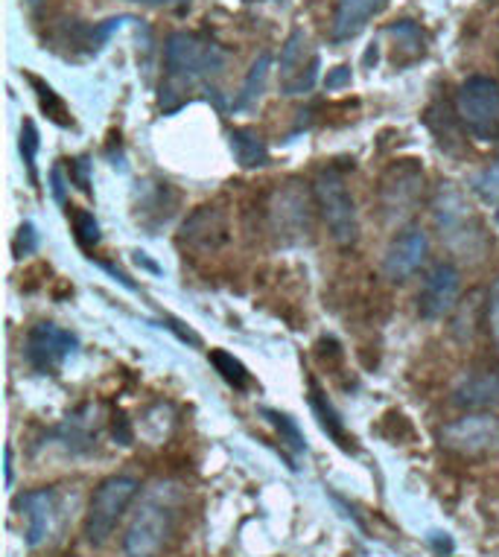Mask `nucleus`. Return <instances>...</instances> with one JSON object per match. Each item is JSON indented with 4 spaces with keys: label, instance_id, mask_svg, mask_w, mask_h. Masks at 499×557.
Instances as JSON below:
<instances>
[{
    "label": "nucleus",
    "instance_id": "nucleus-28",
    "mask_svg": "<svg viewBox=\"0 0 499 557\" xmlns=\"http://www.w3.org/2000/svg\"><path fill=\"white\" fill-rule=\"evenodd\" d=\"M389 36L398 38L403 50H412L415 59L424 55V33H421L418 24H412V21H400V24L389 27Z\"/></svg>",
    "mask_w": 499,
    "mask_h": 557
},
{
    "label": "nucleus",
    "instance_id": "nucleus-30",
    "mask_svg": "<svg viewBox=\"0 0 499 557\" xmlns=\"http://www.w3.org/2000/svg\"><path fill=\"white\" fill-rule=\"evenodd\" d=\"M38 248V234L36 228L29 225V222H24L19 228V237H15V243H12V251H15V260H24V257H29L33 251Z\"/></svg>",
    "mask_w": 499,
    "mask_h": 557
},
{
    "label": "nucleus",
    "instance_id": "nucleus-10",
    "mask_svg": "<svg viewBox=\"0 0 499 557\" xmlns=\"http://www.w3.org/2000/svg\"><path fill=\"white\" fill-rule=\"evenodd\" d=\"M421 182H424V173L415 166V161H403L394 170H389V175L380 184V196L382 208H386L391 220H403V216L412 213L421 196Z\"/></svg>",
    "mask_w": 499,
    "mask_h": 557
},
{
    "label": "nucleus",
    "instance_id": "nucleus-33",
    "mask_svg": "<svg viewBox=\"0 0 499 557\" xmlns=\"http://www.w3.org/2000/svg\"><path fill=\"white\" fill-rule=\"evenodd\" d=\"M327 91H339V88H345V85H351V67L348 64H339V67H333L330 74H327Z\"/></svg>",
    "mask_w": 499,
    "mask_h": 557
},
{
    "label": "nucleus",
    "instance_id": "nucleus-9",
    "mask_svg": "<svg viewBox=\"0 0 499 557\" xmlns=\"http://www.w3.org/2000/svg\"><path fill=\"white\" fill-rule=\"evenodd\" d=\"M459 293H462V274L453 263H438L427 274V281L421 286L418 310L424 319H445L459 307Z\"/></svg>",
    "mask_w": 499,
    "mask_h": 557
},
{
    "label": "nucleus",
    "instance_id": "nucleus-13",
    "mask_svg": "<svg viewBox=\"0 0 499 557\" xmlns=\"http://www.w3.org/2000/svg\"><path fill=\"white\" fill-rule=\"evenodd\" d=\"M182 243L193 251H217L228 243V222L217 208H199L182 225Z\"/></svg>",
    "mask_w": 499,
    "mask_h": 557
},
{
    "label": "nucleus",
    "instance_id": "nucleus-2",
    "mask_svg": "<svg viewBox=\"0 0 499 557\" xmlns=\"http://www.w3.org/2000/svg\"><path fill=\"white\" fill-rule=\"evenodd\" d=\"M175 525V494L170 487H155L146 494L123 537L126 557H161Z\"/></svg>",
    "mask_w": 499,
    "mask_h": 557
},
{
    "label": "nucleus",
    "instance_id": "nucleus-15",
    "mask_svg": "<svg viewBox=\"0 0 499 557\" xmlns=\"http://www.w3.org/2000/svg\"><path fill=\"white\" fill-rule=\"evenodd\" d=\"M389 7V0H339L337 18H333V38L351 41L368 27V21L377 18Z\"/></svg>",
    "mask_w": 499,
    "mask_h": 557
},
{
    "label": "nucleus",
    "instance_id": "nucleus-12",
    "mask_svg": "<svg viewBox=\"0 0 499 557\" xmlns=\"http://www.w3.org/2000/svg\"><path fill=\"white\" fill-rule=\"evenodd\" d=\"M429 239L421 228H406L403 234L391 239L389 251H386V260H382V269L389 274L391 281H406L412 274L418 272L424 260H427Z\"/></svg>",
    "mask_w": 499,
    "mask_h": 557
},
{
    "label": "nucleus",
    "instance_id": "nucleus-37",
    "mask_svg": "<svg viewBox=\"0 0 499 557\" xmlns=\"http://www.w3.org/2000/svg\"><path fill=\"white\" fill-rule=\"evenodd\" d=\"M53 196L56 201H64V182H62V170H59V166L53 170Z\"/></svg>",
    "mask_w": 499,
    "mask_h": 557
},
{
    "label": "nucleus",
    "instance_id": "nucleus-31",
    "mask_svg": "<svg viewBox=\"0 0 499 557\" xmlns=\"http://www.w3.org/2000/svg\"><path fill=\"white\" fill-rule=\"evenodd\" d=\"M488 324H490V333H494V338H497V345H499V277L494 281L488 295Z\"/></svg>",
    "mask_w": 499,
    "mask_h": 557
},
{
    "label": "nucleus",
    "instance_id": "nucleus-21",
    "mask_svg": "<svg viewBox=\"0 0 499 557\" xmlns=\"http://www.w3.org/2000/svg\"><path fill=\"white\" fill-rule=\"evenodd\" d=\"M210 366L217 368V374L226 380L228 385H234V388H248L252 385V374H248V368L234 357V354H228V350H210Z\"/></svg>",
    "mask_w": 499,
    "mask_h": 557
},
{
    "label": "nucleus",
    "instance_id": "nucleus-22",
    "mask_svg": "<svg viewBox=\"0 0 499 557\" xmlns=\"http://www.w3.org/2000/svg\"><path fill=\"white\" fill-rule=\"evenodd\" d=\"M455 319H453V336L459 338V342H471L473 336H476V330H479V324H476V315L482 312V295H471L467 301L459 304L455 307Z\"/></svg>",
    "mask_w": 499,
    "mask_h": 557
},
{
    "label": "nucleus",
    "instance_id": "nucleus-32",
    "mask_svg": "<svg viewBox=\"0 0 499 557\" xmlns=\"http://www.w3.org/2000/svg\"><path fill=\"white\" fill-rule=\"evenodd\" d=\"M88 158H76L71 164V178L76 182V187H80L82 193L92 190V178H88Z\"/></svg>",
    "mask_w": 499,
    "mask_h": 557
},
{
    "label": "nucleus",
    "instance_id": "nucleus-23",
    "mask_svg": "<svg viewBox=\"0 0 499 557\" xmlns=\"http://www.w3.org/2000/svg\"><path fill=\"white\" fill-rule=\"evenodd\" d=\"M71 225L73 234H76V243L82 248H94L100 243V222L94 220L92 211H85V208H71Z\"/></svg>",
    "mask_w": 499,
    "mask_h": 557
},
{
    "label": "nucleus",
    "instance_id": "nucleus-20",
    "mask_svg": "<svg viewBox=\"0 0 499 557\" xmlns=\"http://www.w3.org/2000/svg\"><path fill=\"white\" fill-rule=\"evenodd\" d=\"M269 71H272V55L260 53L255 59V64H252L248 76H245L243 91H240V97H236L234 109H252V106L260 100V94H264L266 88V79H269Z\"/></svg>",
    "mask_w": 499,
    "mask_h": 557
},
{
    "label": "nucleus",
    "instance_id": "nucleus-5",
    "mask_svg": "<svg viewBox=\"0 0 499 557\" xmlns=\"http://www.w3.org/2000/svg\"><path fill=\"white\" fill-rule=\"evenodd\" d=\"M141 491V482L132 475H111L94 491L88 513H85V540L92 546H106L109 537L118 529V522L123 520V513L132 505V499Z\"/></svg>",
    "mask_w": 499,
    "mask_h": 557
},
{
    "label": "nucleus",
    "instance_id": "nucleus-41",
    "mask_svg": "<svg viewBox=\"0 0 499 557\" xmlns=\"http://www.w3.org/2000/svg\"><path fill=\"white\" fill-rule=\"evenodd\" d=\"M497 220H499V211H497Z\"/></svg>",
    "mask_w": 499,
    "mask_h": 557
},
{
    "label": "nucleus",
    "instance_id": "nucleus-7",
    "mask_svg": "<svg viewBox=\"0 0 499 557\" xmlns=\"http://www.w3.org/2000/svg\"><path fill=\"white\" fill-rule=\"evenodd\" d=\"M438 441L447 453L459 458H488L499 453V418L497 414H467L450 421L438 432Z\"/></svg>",
    "mask_w": 499,
    "mask_h": 557
},
{
    "label": "nucleus",
    "instance_id": "nucleus-36",
    "mask_svg": "<svg viewBox=\"0 0 499 557\" xmlns=\"http://www.w3.org/2000/svg\"><path fill=\"white\" fill-rule=\"evenodd\" d=\"M429 543H433V546H436V552H441V555H450V552H453V540H450V534H433V537H429Z\"/></svg>",
    "mask_w": 499,
    "mask_h": 557
},
{
    "label": "nucleus",
    "instance_id": "nucleus-4",
    "mask_svg": "<svg viewBox=\"0 0 499 557\" xmlns=\"http://www.w3.org/2000/svg\"><path fill=\"white\" fill-rule=\"evenodd\" d=\"M455 114L467 135L494 144L499 140V83L490 76H471L455 91Z\"/></svg>",
    "mask_w": 499,
    "mask_h": 557
},
{
    "label": "nucleus",
    "instance_id": "nucleus-34",
    "mask_svg": "<svg viewBox=\"0 0 499 557\" xmlns=\"http://www.w3.org/2000/svg\"><path fill=\"white\" fill-rule=\"evenodd\" d=\"M111 430H114V441H118L120 447H129L132 444V430H129L126 414H114V423H111Z\"/></svg>",
    "mask_w": 499,
    "mask_h": 557
},
{
    "label": "nucleus",
    "instance_id": "nucleus-24",
    "mask_svg": "<svg viewBox=\"0 0 499 557\" xmlns=\"http://www.w3.org/2000/svg\"><path fill=\"white\" fill-rule=\"evenodd\" d=\"M29 83H33V88L38 91V102H41V109H45L47 117L53 120V123H59V126H71L73 120L68 117V109H64V102L56 97L53 88L41 83V79H36V76H29Z\"/></svg>",
    "mask_w": 499,
    "mask_h": 557
},
{
    "label": "nucleus",
    "instance_id": "nucleus-17",
    "mask_svg": "<svg viewBox=\"0 0 499 557\" xmlns=\"http://www.w3.org/2000/svg\"><path fill=\"white\" fill-rule=\"evenodd\" d=\"M309 403H313L318 421H321V430L337 441L342 449H354V438L345 432V423H342V418H339V411L333 409V403L327 400L325 392L318 388L316 380H309Z\"/></svg>",
    "mask_w": 499,
    "mask_h": 557
},
{
    "label": "nucleus",
    "instance_id": "nucleus-35",
    "mask_svg": "<svg viewBox=\"0 0 499 557\" xmlns=\"http://www.w3.org/2000/svg\"><path fill=\"white\" fill-rule=\"evenodd\" d=\"M167 324H170V330H173L175 336L182 338V342H191L193 347H199V345H202V338L196 336V333H193L191 327H184L182 321H173V319H170V321H167Z\"/></svg>",
    "mask_w": 499,
    "mask_h": 557
},
{
    "label": "nucleus",
    "instance_id": "nucleus-26",
    "mask_svg": "<svg viewBox=\"0 0 499 557\" xmlns=\"http://www.w3.org/2000/svg\"><path fill=\"white\" fill-rule=\"evenodd\" d=\"M264 418L272 421L275 430L281 432V438L287 441L295 453H304V449H307V441H304V435H301V430L295 426L292 418H287V414H281V411H275V409H264Z\"/></svg>",
    "mask_w": 499,
    "mask_h": 557
},
{
    "label": "nucleus",
    "instance_id": "nucleus-11",
    "mask_svg": "<svg viewBox=\"0 0 499 557\" xmlns=\"http://www.w3.org/2000/svg\"><path fill=\"white\" fill-rule=\"evenodd\" d=\"M19 511L27 522V546L38 548L45 543L56 529V520H59V494L56 487H38V491H29L19 499Z\"/></svg>",
    "mask_w": 499,
    "mask_h": 557
},
{
    "label": "nucleus",
    "instance_id": "nucleus-27",
    "mask_svg": "<svg viewBox=\"0 0 499 557\" xmlns=\"http://www.w3.org/2000/svg\"><path fill=\"white\" fill-rule=\"evenodd\" d=\"M36 152H38V128L33 120H24V126H21V156H24V164H27L29 182L33 184H38Z\"/></svg>",
    "mask_w": 499,
    "mask_h": 557
},
{
    "label": "nucleus",
    "instance_id": "nucleus-16",
    "mask_svg": "<svg viewBox=\"0 0 499 557\" xmlns=\"http://www.w3.org/2000/svg\"><path fill=\"white\" fill-rule=\"evenodd\" d=\"M56 435L71 453H88V449L97 447V426L92 421V409L85 406L76 414H71Z\"/></svg>",
    "mask_w": 499,
    "mask_h": 557
},
{
    "label": "nucleus",
    "instance_id": "nucleus-38",
    "mask_svg": "<svg viewBox=\"0 0 499 557\" xmlns=\"http://www.w3.org/2000/svg\"><path fill=\"white\" fill-rule=\"evenodd\" d=\"M137 3H149V7H187L191 0H137Z\"/></svg>",
    "mask_w": 499,
    "mask_h": 557
},
{
    "label": "nucleus",
    "instance_id": "nucleus-40",
    "mask_svg": "<svg viewBox=\"0 0 499 557\" xmlns=\"http://www.w3.org/2000/svg\"><path fill=\"white\" fill-rule=\"evenodd\" d=\"M377 62V45H368V53H365V64Z\"/></svg>",
    "mask_w": 499,
    "mask_h": 557
},
{
    "label": "nucleus",
    "instance_id": "nucleus-3",
    "mask_svg": "<svg viewBox=\"0 0 499 557\" xmlns=\"http://www.w3.org/2000/svg\"><path fill=\"white\" fill-rule=\"evenodd\" d=\"M433 220H436V228L447 248L462 251V255H479L485 248V237H482L485 231H482L471 205L464 201V196L453 184H441V190L436 193Z\"/></svg>",
    "mask_w": 499,
    "mask_h": 557
},
{
    "label": "nucleus",
    "instance_id": "nucleus-1",
    "mask_svg": "<svg viewBox=\"0 0 499 557\" xmlns=\"http://www.w3.org/2000/svg\"><path fill=\"white\" fill-rule=\"evenodd\" d=\"M163 64H167V83L161 85V106H167V100L175 94L222 74L226 50L193 33H173L163 47Z\"/></svg>",
    "mask_w": 499,
    "mask_h": 557
},
{
    "label": "nucleus",
    "instance_id": "nucleus-25",
    "mask_svg": "<svg viewBox=\"0 0 499 557\" xmlns=\"http://www.w3.org/2000/svg\"><path fill=\"white\" fill-rule=\"evenodd\" d=\"M473 193H476L485 205H499V158L473 178Z\"/></svg>",
    "mask_w": 499,
    "mask_h": 557
},
{
    "label": "nucleus",
    "instance_id": "nucleus-39",
    "mask_svg": "<svg viewBox=\"0 0 499 557\" xmlns=\"http://www.w3.org/2000/svg\"><path fill=\"white\" fill-rule=\"evenodd\" d=\"M3 470H7V487H12V447L3 453Z\"/></svg>",
    "mask_w": 499,
    "mask_h": 557
},
{
    "label": "nucleus",
    "instance_id": "nucleus-14",
    "mask_svg": "<svg viewBox=\"0 0 499 557\" xmlns=\"http://www.w3.org/2000/svg\"><path fill=\"white\" fill-rule=\"evenodd\" d=\"M455 406L464 409H494L499 406V371L485 368V371H471L462 376V383L453 392Z\"/></svg>",
    "mask_w": 499,
    "mask_h": 557
},
{
    "label": "nucleus",
    "instance_id": "nucleus-29",
    "mask_svg": "<svg viewBox=\"0 0 499 557\" xmlns=\"http://www.w3.org/2000/svg\"><path fill=\"white\" fill-rule=\"evenodd\" d=\"M318 79V55L309 62V67L304 71V74H299L292 83H283L281 91L287 94V97H301V94H309L313 91V85H316Z\"/></svg>",
    "mask_w": 499,
    "mask_h": 557
},
{
    "label": "nucleus",
    "instance_id": "nucleus-18",
    "mask_svg": "<svg viewBox=\"0 0 499 557\" xmlns=\"http://www.w3.org/2000/svg\"><path fill=\"white\" fill-rule=\"evenodd\" d=\"M231 152H234L236 164L245 166V170H255V166H264L269 161V147L255 128H234L231 132Z\"/></svg>",
    "mask_w": 499,
    "mask_h": 557
},
{
    "label": "nucleus",
    "instance_id": "nucleus-19",
    "mask_svg": "<svg viewBox=\"0 0 499 557\" xmlns=\"http://www.w3.org/2000/svg\"><path fill=\"white\" fill-rule=\"evenodd\" d=\"M309 55L316 53H309L307 50V36H304V29H292L290 38H287V45H283L281 50V85L292 83L295 76L307 71L309 64L304 67V59H309Z\"/></svg>",
    "mask_w": 499,
    "mask_h": 557
},
{
    "label": "nucleus",
    "instance_id": "nucleus-6",
    "mask_svg": "<svg viewBox=\"0 0 499 557\" xmlns=\"http://www.w3.org/2000/svg\"><path fill=\"white\" fill-rule=\"evenodd\" d=\"M316 190V201L321 208L330 237L337 239L342 248H351L360 239V220H356V205L348 193L345 175L339 173L337 166H327L321 170L313 184Z\"/></svg>",
    "mask_w": 499,
    "mask_h": 557
},
{
    "label": "nucleus",
    "instance_id": "nucleus-8",
    "mask_svg": "<svg viewBox=\"0 0 499 557\" xmlns=\"http://www.w3.org/2000/svg\"><path fill=\"white\" fill-rule=\"evenodd\" d=\"M80 347V338L71 330L56 327V324H38L27 336V362L41 374H56L71 359Z\"/></svg>",
    "mask_w": 499,
    "mask_h": 557
}]
</instances>
